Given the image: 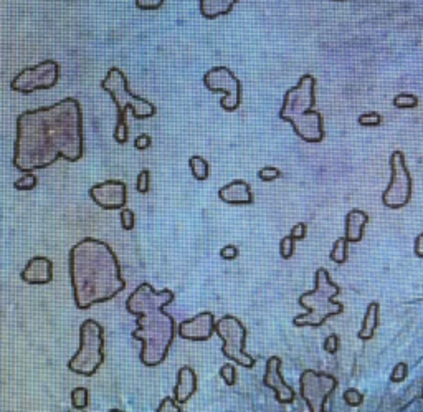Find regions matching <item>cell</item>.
I'll use <instances>...</instances> for the list:
<instances>
[{
  "instance_id": "obj_23",
  "label": "cell",
  "mask_w": 423,
  "mask_h": 412,
  "mask_svg": "<svg viewBox=\"0 0 423 412\" xmlns=\"http://www.w3.org/2000/svg\"><path fill=\"white\" fill-rule=\"evenodd\" d=\"M188 168H191L192 176L197 179V181H207L209 179V163H207L205 158L202 156H192L188 159Z\"/></svg>"
},
{
  "instance_id": "obj_26",
  "label": "cell",
  "mask_w": 423,
  "mask_h": 412,
  "mask_svg": "<svg viewBox=\"0 0 423 412\" xmlns=\"http://www.w3.org/2000/svg\"><path fill=\"white\" fill-rule=\"evenodd\" d=\"M38 184V177L34 172H25L20 179L13 182V187L17 191H34Z\"/></svg>"
},
{
  "instance_id": "obj_4",
  "label": "cell",
  "mask_w": 423,
  "mask_h": 412,
  "mask_svg": "<svg viewBox=\"0 0 423 412\" xmlns=\"http://www.w3.org/2000/svg\"><path fill=\"white\" fill-rule=\"evenodd\" d=\"M316 78L313 75H303L298 84L288 89L283 96V105L280 110V119L290 123L295 133L304 142L324 141V121L322 115L314 110L316 105Z\"/></svg>"
},
{
  "instance_id": "obj_21",
  "label": "cell",
  "mask_w": 423,
  "mask_h": 412,
  "mask_svg": "<svg viewBox=\"0 0 423 412\" xmlns=\"http://www.w3.org/2000/svg\"><path fill=\"white\" fill-rule=\"evenodd\" d=\"M379 318H380V304L377 302H371L366 310V315H364L362 328L357 333V337L361 338L362 341H369V339L373 338L376 330L379 328Z\"/></svg>"
},
{
  "instance_id": "obj_9",
  "label": "cell",
  "mask_w": 423,
  "mask_h": 412,
  "mask_svg": "<svg viewBox=\"0 0 423 412\" xmlns=\"http://www.w3.org/2000/svg\"><path fill=\"white\" fill-rule=\"evenodd\" d=\"M390 182L382 194V204L385 207L397 210L410 203L412 199V176L405 164L402 151H394L390 154Z\"/></svg>"
},
{
  "instance_id": "obj_42",
  "label": "cell",
  "mask_w": 423,
  "mask_h": 412,
  "mask_svg": "<svg viewBox=\"0 0 423 412\" xmlns=\"http://www.w3.org/2000/svg\"><path fill=\"white\" fill-rule=\"evenodd\" d=\"M332 2H346V0H332Z\"/></svg>"
},
{
  "instance_id": "obj_27",
  "label": "cell",
  "mask_w": 423,
  "mask_h": 412,
  "mask_svg": "<svg viewBox=\"0 0 423 412\" xmlns=\"http://www.w3.org/2000/svg\"><path fill=\"white\" fill-rule=\"evenodd\" d=\"M357 123L364 128H376L382 124V115L377 113V111H369V113H364L357 118Z\"/></svg>"
},
{
  "instance_id": "obj_2",
  "label": "cell",
  "mask_w": 423,
  "mask_h": 412,
  "mask_svg": "<svg viewBox=\"0 0 423 412\" xmlns=\"http://www.w3.org/2000/svg\"><path fill=\"white\" fill-rule=\"evenodd\" d=\"M68 272L78 310L110 302L126 288L116 253L106 242L84 237L71 247Z\"/></svg>"
},
{
  "instance_id": "obj_11",
  "label": "cell",
  "mask_w": 423,
  "mask_h": 412,
  "mask_svg": "<svg viewBox=\"0 0 423 412\" xmlns=\"http://www.w3.org/2000/svg\"><path fill=\"white\" fill-rule=\"evenodd\" d=\"M204 84L209 91L223 93L220 106L228 113L237 111L242 105V82L227 66H214L204 75Z\"/></svg>"
},
{
  "instance_id": "obj_32",
  "label": "cell",
  "mask_w": 423,
  "mask_h": 412,
  "mask_svg": "<svg viewBox=\"0 0 423 412\" xmlns=\"http://www.w3.org/2000/svg\"><path fill=\"white\" fill-rule=\"evenodd\" d=\"M343 399L346 401V404L350 407H359L364 402V396L361 392L357 391V389H348V391L344 392Z\"/></svg>"
},
{
  "instance_id": "obj_43",
  "label": "cell",
  "mask_w": 423,
  "mask_h": 412,
  "mask_svg": "<svg viewBox=\"0 0 423 412\" xmlns=\"http://www.w3.org/2000/svg\"><path fill=\"white\" fill-rule=\"evenodd\" d=\"M422 397H423V391H422Z\"/></svg>"
},
{
  "instance_id": "obj_28",
  "label": "cell",
  "mask_w": 423,
  "mask_h": 412,
  "mask_svg": "<svg viewBox=\"0 0 423 412\" xmlns=\"http://www.w3.org/2000/svg\"><path fill=\"white\" fill-rule=\"evenodd\" d=\"M295 245L296 240L292 239L291 235H285L280 240V255L281 258H285V260H290V258L295 255Z\"/></svg>"
},
{
  "instance_id": "obj_15",
  "label": "cell",
  "mask_w": 423,
  "mask_h": 412,
  "mask_svg": "<svg viewBox=\"0 0 423 412\" xmlns=\"http://www.w3.org/2000/svg\"><path fill=\"white\" fill-rule=\"evenodd\" d=\"M215 333V316L214 313L204 311L200 315L182 321L179 325V337L191 341H207Z\"/></svg>"
},
{
  "instance_id": "obj_24",
  "label": "cell",
  "mask_w": 423,
  "mask_h": 412,
  "mask_svg": "<svg viewBox=\"0 0 423 412\" xmlns=\"http://www.w3.org/2000/svg\"><path fill=\"white\" fill-rule=\"evenodd\" d=\"M89 404V392L87 388H75L71 391V406L76 411L87 409Z\"/></svg>"
},
{
  "instance_id": "obj_13",
  "label": "cell",
  "mask_w": 423,
  "mask_h": 412,
  "mask_svg": "<svg viewBox=\"0 0 423 412\" xmlns=\"http://www.w3.org/2000/svg\"><path fill=\"white\" fill-rule=\"evenodd\" d=\"M88 194L98 207L105 210H119L128 203V187L118 179H107L100 184H94L89 187Z\"/></svg>"
},
{
  "instance_id": "obj_36",
  "label": "cell",
  "mask_w": 423,
  "mask_h": 412,
  "mask_svg": "<svg viewBox=\"0 0 423 412\" xmlns=\"http://www.w3.org/2000/svg\"><path fill=\"white\" fill-rule=\"evenodd\" d=\"M181 404L175 402L174 397H164L162 402L157 407V412H181Z\"/></svg>"
},
{
  "instance_id": "obj_30",
  "label": "cell",
  "mask_w": 423,
  "mask_h": 412,
  "mask_svg": "<svg viewBox=\"0 0 423 412\" xmlns=\"http://www.w3.org/2000/svg\"><path fill=\"white\" fill-rule=\"evenodd\" d=\"M220 378L225 381V384L227 386H233L237 381V371L233 368L232 362H227V365H223L222 368H220Z\"/></svg>"
},
{
  "instance_id": "obj_35",
  "label": "cell",
  "mask_w": 423,
  "mask_h": 412,
  "mask_svg": "<svg viewBox=\"0 0 423 412\" xmlns=\"http://www.w3.org/2000/svg\"><path fill=\"white\" fill-rule=\"evenodd\" d=\"M407 374H408L407 362H399V365L394 368L392 374H390V381H392V383H402V381L407 378Z\"/></svg>"
},
{
  "instance_id": "obj_33",
  "label": "cell",
  "mask_w": 423,
  "mask_h": 412,
  "mask_svg": "<svg viewBox=\"0 0 423 412\" xmlns=\"http://www.w3.org/2000/svg\"><path fill=\"white\" fill-rule=\"evenodd\" d=\"M119 221H121V226H123L124 230H133V228H134V222H136L133 210L131 209H124V207L121 209Z\"/></svg>"
},
{
  "instance_id": "obj_40",
  "label": "cell",
  "mask_w": 423,
  "mask_h": 412,
  "mask_svg": "<svg viewBox=\"0 0 423 412\" xmlns=\"http://www.w3.org/2000/svg\"><path fill=\"white\" fill-rule=\"evenodd\" d=\"M220 257L223 258V260H235L238 257V249L235 245H225V247L220 250Z\"/></svg>"
},
{
  "instance_id": "obj_1",
  "label": "cell",
  "mask_w": 423,
  "mask_h": 412,
  "mask_svg": "<svg viewBox=\"0 0 423 412\" xmlns=\"http://www.w3.org/2000/svg\"><path fill=\"white\" fill-rule=\"evenodd\" d=\"M83 111L76 98L24 111L17 118L12 158L17 171L47 169L60 158L76 163L83 158Z\"/></svg>"
},
{
  "instance_id": "obj_8",
  "label": "cell",
  "mask_w": 423,
  "mask_h": 412,
  "mask_svg": "<svg viewBox=\"0 0 423 412\" xmlns=\"http://www.w3.org/2000/svg\"><path fill=\"white\" fill-rule=\"evenodd\" d=\"M215 334L222 338V353L227 360L237 362L242 368L251 369L256 360L246 353V328L237 316L225 315L215 321Z\"/></svg>"
},
{
  "instance_id": "obj_25",
  "label": "cell",
  "mask_w": 423,
  "mask_h": 412,
  "mask_svg": "<svg viewBox=\"0 0 423 412\" xmlns=\"http://www.w3.org/2000/svg\"><path fill=\"white\" fill-rule=\"evenodd\" d=\"M394 106L399 110H413L418 106V98L410 93H400L394 96Z\"/></svg>"
},
{
  "instance_id": "obj_6",
  "label": "cell",
  "mask_w": 423,
  "mask_h": 412,
  "mask_svg": "<svg viewBox=\"0 0 423 412\" xmlns=\"http://www.w3.org/2000/svg\"><path fill=\"white\" fill-rule=\"evenodd\" d=\"M101 88L111 96V100L114 101L116 105V110H118L114 140L116 142H119V145H126L129 140V128L128 121H126L128 110L131 111L136 119H147L156 116L157 108L151 101H147L146 98L133 95V93L129 91L128 78H126L123 71L116 68V66H112V68L107 71L105 80L101 82Z\"/></svg>"
},
{
  "instance_id": "obj_37",
  "label": "cell",
  "mask_w": 423,
  "mask_h": 412,
  "mask_svg": "<svg viewBox=\"0 0 423 412\" xmlns=\"http://www.w3.org/2000/svg\"><path fill=\"white\" fill-rule=\"evenodd\" d=\"M341 339L337 334H329L326 339H324V351L329 353V355H336L337 349H339Z\"/></svg>"
},
{
  "instance_id": "obj_19",
  "label": "cell",
  "mask_w": 423,
  "mask_h": 412,
  "mask_svg": "<svg viewBox=\"0 0 423 412\" xmlns=\"http://www.w3.org/2000/svg\"><path fill=\"white\" fill-rule=\"evenodd\" d=\"M369 222V214L364 212L361 209L349 210L346 216L344 228H346V239L352 244H357L364 239V232H366V226Z\"/></svg>"
},
{
  "instance_id": "obj_20",
  "label": "cell",
  "mask_w": 423,
  "mask_h": 412,
  "mask_svg": "<svg viewBox=\"0 0 423 412\" xmlns=\"http://www.w3.org/2000/svg\"><path fill=\"white\" fill-rule=\"evenodd\" d=\"M238 0H199L200 15L207 20L218 19L222 15H228L235 7Z\"/></svg>"
},
{
  "instance_id": "obj_22",
  "label": "cell",
  "mask_w": 423,
  "mask_h": 412,
  "mask_svg": "<svg viewBox=\"0 0 423 412\" xmlns=\"http://www.w3.org/2000/svg\"><path fill=\"white\" fill-rule=\"evenodd\" d=\"M348 239L346 237H339L334 242V245H332V250L329 253V258L334 263H337V265H344L346 262H348L349 258V252H348Z\"/></svg>"
},
{
  "instance_id": "obj_38",
  "label": "cell",
  "mask_w": 423,
  "mask_h": 412,
  "mask_svg": "<svg viewBox=\"0 0 423 412\" xmlns=\"http://www.w3.org/2000/svg\"><path fill=\"white\" fill-rule=\"evenodd\" d=\"M290 235H291L295 240H303V239H306V235H308V226H306L304 222L296 223V226L291 228Z\"/></svg>"
},
{
  "instance_id": "obj_16",
  "label": "cell",
  "mask_w": 423,
  "mask_h": 412,
  "mask_svg": "<svg viewBox=\"0 0 423 412\" xmlns=\"http://www.w3.org/2000/svg\"><path fill=\"white\" fill-rule=\"evenodd\" d=\"M20 279L29 285H47L53 280V262L47 257H34L27 262Z\"/></svg>"
},
{
  "instance_id": "obj_10",
  "label": "cell",
  "mask_w": 423,
  "mask_h": 412,
  "mask_svg": "<svg viewBox=\"0 0 423 412\" xmlns=\"http://www.w3.org/2000/svg\"><path fill=\"white\" fill-rule=\"evenodd\" d=\"M60 80V65L55 60H45L34 66H27L10 82L12 91L31 95L38 89H50Z\"/></svg>"
},
{
  "instance_id": "obj_41",
  "label": "cell",
  "mask_w": 423,
  "mask_h": 412,
  "mask_svg": "<svg viewBox=\"0 0 423 412\" xmlns=\"http://www.w3.org/2000/svg\"><path fill=\"white\" fill-rule=\"evenodd\" d=\"M413 252H415L418 258H423V232H422V234L417 235L415 245H413Z\"/></svg>"
},
{
  "instance_id": "obj_34",
  "label": "cell",
  "mask_w": 423,
  "mask_h": 412,
  "mask_svg": "<svg viewBox=\"0 0 423 412\" xmlns=\"http://www.w3.org/2000/svg\"><path fill=\"white\" fill-rule=\"evenodd\" d=\"M165 0H134L139 10H159Z\"/></svg>"
},
{
  "instance_id": "obj_29",
  "label": "cell",
  "mask_w": 423,
  "mask_h": 412,
  "mask_svg": "<svg viewBox=\"0 0 423 412\" xmlns=\"http://www.w3.org/2000/svg\"><path fill=\"white\" fill-rule=\"evenodd\" d=\"M136 189L141 194H147L151 189V172L149 169H142L138 176V182H136Z\"/></svg>"
},
{
  "instance_id": "obj_12",
  "label": "cell",
  "mask_w": 423,
  "mask_h": 412,
  "mask_svg": "<svg viewBox=\"0 0 423 412\" xmlns=\"http://www.w3.org/2000/svg\"><path fill=\"white\" fill-rule=\"evenodd\" d=\"M336 388L337 379L331 374L306 369L299 376V394L311 412H322Z\"/></svg>"
},
{
  "instance_id": "obj_5",
  "label": "cell",
  "mask_w": 423,
  "mask_h": 412,
  "mask_svg": "<svg viewBox=\"0 0 423 412\" xmlns=\"http://www.w3.org/2000/svg\"><path fill=\"white\" fill-rule=\"evenodd\" d=\"M314 281H316L314 290L303 293L298 300L299 307L306 310L304 315L296 316L292 320V325L298 328H304V326L319 328L331 316H337L344 311V304L334 302V297L341 293V286L331 280L329 272L326 268H318Z\"/></svg>"
},
{
  "instance_id": "obj_17",
  "label": "cell",
  "mask_w": 423,
  "mask_h": 412,
  "mask_svg": "<svg viewBox=\"0 0 423 412\" xmlns=\"http://www.w3.org/2000/svg\"><path fill=\"white\" fill-rule=\"evenodd\" d=\"M218 199L225 204L232 205H250L253 204V194H251L248 182L235 179V181L228 182L223 187H220Z\"/></svg>"
},
{
  "instance_id": "obj_7",
  "label": "cell",
  "mask_w": 423,
  "mask_h": 412,
  "mask_svg": "<svg viewBox=\"0 0 423 412\" xmlns=\"http://www.w3.org/2000/svg\"><path fill=\"white\" fill-rule=\"evenodd\" d=\"M105 362V328L94 320H84L80 326V349L68 361L71 373L91 378Z\"/></svg>"
},
{
  "instance_id": "obj_39",
  "label": "cell",
  "mask_w": 423,
  "mask_h": 412,
  "mask_svg": "<svg viewBox=\"0 0 423 412\" xmlns=\"http://www.w3.org/2000/svg\"><path fill=\"white\" fill-rule=\"evenodd\" d=\"M151 145H152V138L149 134H139L136 140H134V147L139 151L149 149Z\"/></svg>"
},
{
  "instance_id": "obj_3",
  "label": "cell",
  "mask_w": 423,
  "mask_h": 412,
  "mask_svg": "<svg viewBox=\"0 0 423 412\" xmlns=\"http://www.w3.org/2000/svg\"><path fill=\"white\" fill-rule=\"evenodd\" d=\"M175 295L170 290L152 288L149 284H141L126 300V310L138 316V328L133 338L142 343L139 360L147 368H156L164 362L175 338V321L165 311Z\"/></svg>"
},
{
  "instance_id": "obj_14",
  "label": "cell",
  "mask_w": 423,
  "mask_h": 412,
  "mask_svg": "<svg viewBox=\"0 0 423 412\" xmlns=\"http://www.w3.org/2000/svg\"><path fill=\"white\" fill-rule=\"evenodd\" d=\"M281 358L272 356L267 361V369H265L263 384L274 391V397L280 404H291L296 399V391L286 383L281 373Z\"/></svg>"
},
{
  "instance_id": "obj_31",
  "label": "cell",
  "mask_w": 423,
  "mask_h": 412,
  "mask_svg": "<svg viewBox=\"0 0 423 412\" xmlns=\"http://www.w3.org/2000/svg\"><path fill=\"white\" fill-rule=\"evenodd\" d=\"M283 176V172L278 168H272V165H268V168H263L258 171V177L260 181L263 182H272L276 181V179H280Z\"/></svg>"
},
{
  "instance_id": "obj_18",
  "label": "cell",
  "mask_w": 423,
  "mask_h": 412,
  "mask_svg": "<svg viewBox=\"0 0 423 412\" xmlns=\"http://www.w3.org/2000/svg\"><path fill=\"white\" fill-rule=\"evenodd\" d=\"M197 391V374L191 366H182L177 373V383L174 388V399L179 404H186Z\"/></svg>"
}]
</instances>
